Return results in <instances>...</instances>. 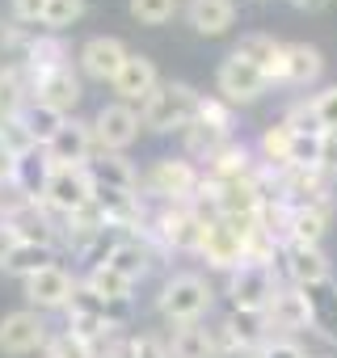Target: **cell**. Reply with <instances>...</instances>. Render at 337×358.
Masks as SVG:
<instances>
[{
	"mask_svg": "<svg viewBox=\"0 0 337 358\" xmlns=\"http://www.w3.org/2000/svg\"><path fill=\"white\" fill-rule=\"evenodd\" d=\"M312 110H316V118H320L324 135H337V85L320 89V93L312 97Z\"/></svg>",
	"mask_w": 337,
	"mask_h": 358,
	"instance_id": "60d3db41",
	"label": "cell"
},
{
	"mask_svg": "<svg viewBox=\"0 0 337 358\" xmlns=\"http://www.w3.org/2000/svg\"><path fill=\"white\" fill-rule=\"evenodd\" d=\"M97 266H110V270H118L122 278H131V282H139L148 270H152V249L143 245V241H114V249L106 253V262H97Z\"/></svg>",
	"mask_w": 337,
	"mask_h": 358,
	"instance_id": "7402d4cb",
	"label": "cell"
},
{
	"mask_svg": "<svg viewBox=\"0 0 337 358\" xmlns=\"http://www.w3.org/2000/svg\"><path fill=\"white\" fill-rule=\"evenodd\" d=\"M168 358H220V341L211 329L199 324H178L173 341H168Z\"/></svg>",
	"mask_w": 337,
	"mask_h": 358,
	"instance_id": "603a6c76",
	"label": "cell"
},
{
	"mask_svg": "<svg viewBox=\"0 0 337 358\" xmlns=\"http://www.w3.org/2000/svg\"><path fill=\"white\" fill-rule=\"evenodd\" d=\"M26 106H30V101H26V80H22V72L5 68V72H0V122L22 118Z\"/></svg>",
	"mask_w": 337,
	"mask_h": 358,
	"instance_id": "4dcf8cb0",
	"label": "cell"
},
{
	"mask_svg": "<svg viewBox=\"0 0 337 358\" xmlns=\"http://www.w3.org/2000/svg\"><path fill=\"white\" fill-rule=\"evenodd\" d=\"M291 5H295V9H303V13H320L329 0H291Z\"/></svg>",
	"mask_w": 337,
	"mask_h": 358,
	"instance_id": "7dc6e473",
	"label": "cell"
},
{
	"mask_svg": "<svg viewBox=\"0 0 337 358\" xmlns=\"http://www.w3.org/2000/svg\"><path fill=\"white\" fill-rule=\"evenodd\" d=\"M291 143H295V131H291L287 122H270V127L261 131V139H257L261 164L274 169V173H287V164H291Z\"/></svg>",
	"mask_w": 337,
	"mask_h": 358,
	"instance_id": "484cf974",
	"label": "cell"
},
{
	"mask_svg": "<svg viewBox=\"0 0 337 358\" xmlns=\"http://www.w3.org/2000/svg\"><path fill=\"white\" fill-rule=\"evenodd\" d=\"M76 287L80 282L72 278V270H64L55 262V266H47V270H38V274L26 278V299L34 308H68L72 295H76Z\"/></svg>",
	"mask_w": 337,
	"mask_h": 358,
	"instance_id": "9a60e30c",
	"label": "cell"
},
{
	"mask_svg": "<svg viewBox=\"0 0 337 358\" xmlns=\"http://www.w3.org/2000/svg\"><path fill=\"white\" fill-rule=\"evenodd\" d=\"M139 110L127 106V101H114V106H101L97 118H93V139H97V152H122L139 139Z\"/></svg>",
	"mask_w": 337,
	"mask_h": 358,
	"instance_id": "52a82bcc",
	"label": "cell"
},
{
	"mask_svg": "<svg viewBox=\"0 0 337 358\" xmlns=\"http://www.w3.org/2000/svg\"><path fill=\"white\" fill-rule=\"evenodd\" d=\"M93 148H97V139H93V122L68 118L43 152H47V160L59 169V164H89V160H93Z\"/></svg>",
	"mask_w": 337,
	"mask_h": 358,
	"instance_id": "4fadbf2b",
	"label": "cell"
},
{
	"mask_svg": "<svg viewBox=\"0 0 337 358\" xmlns=\"http://www.w3.org/2000/svg\"><path fill=\"white\" fill-rule=\"evenodd\" d=\"M324 72V55L320 47L312 43H287V64H282V85H295V89H308L316 85Z\"/></svg>",
	"mask_w": 337,
	"mask_h": 358,
	"instance_id": "44dd1931",
	"label": "cell"
},
{
	"mask_svg": "<svg viewBox=\"0 0 337 358\" xmlns=\"http://www.w3.org/2000/svg\"><path fill=\"white\" fill-rule=\"evenodd\" d=\"M199 110H203V93H194L182 80H168L156 85V93L139 106V118L148 131H186L190 122H199Z\"/></svg>",
	"mask_w": 337,
	"mask_h": 358,
	"instance_id": "6da1fadb",
	"label": "cell"
},
{
	"mask_svg": "<svg viewBox=\"0 0 337 358\" xmlns=\"http://www.w3.org/2000/svg\"><path fill=\"white\" fill-rule=\"evenodd\" d=\"M278 295V278L270 266H241L228 274V299L241 312H266Z\"/></svg>",
	"mask_w": 337,
	"mask_h": 358,
	"instance_id": "5b68a950",
	"label": "cell"
},
{
	"mask_svg": "<svg viewBox=\"0 0 337 358\" xmlns=\"http://www.w3.org/2000/svg\"><path fill=\"white\" fill-rule=\"evenodd\" d=\"M186 22H190L203 38H220V34L232 30L236 5H232V0H190V5H186Z\"/></svg>",
	"mask_w": 337,
	"mask_h": 358,
	"instance_id": "ffe728a7",
	"label": "cell"
},
{
	"mask_svg": "<svg viewBox=\"0 0 337 358\" xmlns=\"http://www.w3.org/2000/svg\"><path fill=\"white\" fill-rule=\"evenodd\" d=\"M127 55H131V51H127L118 38L97 34V38H89V43L80 47V68H85V76H93V80H110V85H114V76L122 72Z\"/></svg>",
	"mask_w": 337,
	"mask_h": 358,
	"instance_id": "2e32d148",
	"label": "cell"
},
{
	"mask_svg": "<svg viewBox=\"0 0 337 358\" xmlns=\"http://www.w3.org/2000/svg\"><path fill=\"white\" fill-rule=\"evenodd\" d=\"M156 236L173 253H199L203 236H207V220L194 207H164L156 215Z\"/></svg>",
	"mask_w": 337,
	"mask_h": 358,
	"instance_id": "ba28073f",
	"label": "cell"
},
{
	"mask_svg": "<svg viewBox=\"0 0 337 358\" xmlns=\"http://www.w3.org/2000/svg\"><path fill=\"white\" fill-rule=\"evenodd\" d=\"M211 303H215V291H211V282L203 274H173L160 287V295H156L160 316L173 329L178 324H199L211 312Z\"/></svg>",
	"mask_w": 337,
	"mask_h": 358,
	"instance_id": "7a4b0ae2",
	"label": "cell"
},
{
	"mask_svg": "<svg viewBox=\"0 0 337 358\" xmlns=\"http://www.w3.org/2000/svg\"><path fill=\"white\" fill-rule=\"evenodd\" d=\"M51 0H13V17L17 22H43Z\"/></svg>",
	"mask_w": 337,
	"mask_h": 358,
	"instance_id": "ee69618b",
	"label": "cell"
},
{
	"mask_svg": "<svg viewBox=\"0 0 337 358\" xmlns=\"http://www.w3.org/2000/svg\"><path fill=\"white\" fill-rule=\"evenodd\" d=\"M0 139L9 143V152L13 156H26V152H34V148H43L34 135H30V127L22 122V118H9V122H0Z\"/></svg>",
	"mask_w": 337,
	"mask_h": 358,
	"instance_id": "f35d334b",
	"label": "cell"
},
{
	"mask_svg": "<svg viewBox=\"0 0 337 358\" xmlns=\"http://www.w3.org/2000/svg\"><path fill=\"white\" fill-rule=\"evenodd\" d=\"M47 358H97V345H89L85 337H76V333H55L51 341H47Z\"/></svg>",
	"mask_w": 337,
	"mask_h": 358,
	"instance_id": "e575fe53",
	"label": "cell"
},
{
	"mask_svg": "<svg viewBox=\"0 0 337 358\" xmlns=\"http://www.w3.org/2000/svg\"><path fill=\"white\" fill-rule=\"evenodd\" d=\"M266 324H270V337H291V333H303L312 329V299L303 287H278L274 303L266 308Z\"/></svg>",
	"mask_w": 337,
	"mask_h": 358,
	"instance_id": "30bf717a",
	"label": "cell"
},
{
	"mask_svg": "<svg viewBox=\"0 0 337 358\" xmlns=\"http://www.w3.org/2000/svg\"><path fill=\"white\" fill-rule=\"evenodd\" d=\"M22 122H26V127H30V135L47 148V143L55 139V131H59L68 118H64V114H55V110H47V106H38V101H30V106L22 110Z\"/></svg>",
	"mask_w": 337,
	"mask_h": 358,
	"instance_id": "1f68e13d",
	"label": "cell"
},
{
	"mask_svg": "<svg viewBox=\"0 0 337 358\" xmlns=\"http://www.w3.org/2000/svg\"><path fill=\"white\" fill-rule=\"evenodd\" d=\"M324 164V135H299L295 131V143H291V164L287 169H320Z\"/></svg>",
	"mask_w": 337,
	"mask_h": 358,
	"instance_id": "836d02e7",
	"label": "cell"
},
{
	"mask_svg": "<svg viewBox=\"0 0 337 358\" xmlns=\"http://www.w3.org/2000/svg\"><path fill=\"white\" fill-rule=\"evenodd\" d=\"M80 13H85V0H51V5H47V17H43V26L59 34V30L76 26V22H80Z\"/></svg>",
	"mask_w": 337,
	"mask_h": 358,
	"instance_id": "d590c367",
	"label": "cell"
},
{
	"mask_svg": "<svg viewBox=\"0 0 337 358\" xmlns=\"http://www.w3.org/2000/svg\"><path fill=\"white\" fill-rule=\"evenodd\" d=\"M80 97H85V93H80V76H76L72 68H51V72H34V76H30V101L47 106V110H55V114H64V118L76 110Z\"/></svg>",
	"mask_w": 337,
	"mask_h": 358,
	"instance_id": "9c48e42d",
	"label": "cell"
},
{
	"mask_svg": "<svg viewBox=\"0 0 337 358\" xmlns=\"http://www.w3.org/2000/svg\"><path fill=\"white\" fill-rule=\"evenodd\" d=\"M253 358H312V354H308L295 337H270Z\"/></svg>",
	"mask_w": 337,
	"mask_h": 358,
	"instance_id": "b9f144b4",
	"label": "cell"
},
{
	"mask_svg": "<svg viewBox=\"0 0 337 358\" xmlns=\"http://www.w3.org/2000/svg\"><path fill=\"white\" fill-rule=\"evenodd\" d=\"M93 203L101 207V215H106L110 228H135V224L143 220V203H139V194H131V190H97Z\"/></svg>",
	"mask_w": 337,
	"mask_h": 358,
	"instance_id": "cb8c5ba5",
	"label": "cell"
},
{
	"mask_svg": "<svg viewBox=\"0 0 337 358\" xmlns=\"http://www.w3.org/2000/svg\"><path fill=\"white\" fill-rule=\"evenodd\" d=\"M47 266H55V245H17L13 249V257L5 262V270L9 274H17V278H30V274H38V270H47Z\"/></svg>",
	"mask_w": 337,
	"mask_h": 358,
	"instance_id": "f546056e",
	"label": "cell"
},
{
	"mask_svg": "<svg viewBox=\"0 0 337 358\" xmlns=\"http://www.w3.org/2000/svg\"><path fill=\"white\" fill-rule=\"evenodd\" d=\"M291 131H299V135H324V127H320V118H316V110H312V101H295L291 110H287V118H282Z\"/></svg>",
	"mask_w": 337,
	"mask_h": 358,
	"instance_id": "ab89813d",
	"label": "cell"
},
{
	"mask_svg": "<svg viewBox=\"0 0 337 358\" xmlns=\"http://www.w3.org/2000/svg\"><path fill=\"white\" fill-rule=\"evenodd\" d=\"M215 85H220V97L228 101V106H241V101H257L274 80L261 72V68H253L249 59H241L236 51L220 64V72H215Z\"/></svg>",
	"mask_w": 337,
	"mask_h": 358,
	"instance_id": "8992f818",
	"label": "cell"
},
{
	"mask_svg": "<svg viewBox=\"0 0 337 358\" xmlns=\"http://www.w3.org/2000/svg\"><path fill=\"white\" fill-rule=\"evenodd\" d=\"M135 358H168V345L160 337L143 333V337H135Z\"/></svg>",
	"mask_w": 337,
	"mask_h": 358,
	"instance_id": "f6af8a7d",
	"label": "cell"
},
{
	"mask_svg": "<svg viewBox=\"0 0 337 358\" xmlns=\"http://www.w3.org/2000/svg\"><path fill=\"white\" fill-rule=\"evenodd\" d=\"M199 257L211 266V270H241L245 266V236L236 232V228H228L224 220H215V224H207V236H203V249H199Z\"/></svg>",
	"mask_w": 337,
	"mask_h": 358,
	"instance_id": "5bb4252c",
	"label": "cell"
},
{
	"mask_svg": "<svg viewBox=\"0 0 337 358\" xmlns=\"http://www.w3.org/2000/svg\"><path fill=\"white\" fill-rule=\"evenodd\" d=\"M232 143V131H224V127H211V122H190L186 127V156L190 160H215L224 148Z\"/></svg>",
	"mask_w": 337,
	"mask_h": 358,
	"instance_id": "d4e9b609",
	"label": "cell"
},
{
	"mask_svg": "<svg viewBox=\"0 0 337 358\" xmlns=\"http://www.w3.org/2000/svg\"><path fill=\"white\" fill-rule=\"evenodd\" d=\"M68 312H76V316H101V320H106V316H110V299H101L89 282H80L76 295H72V303H68ZM106 324H110V320H106Z\"/></svg>",
	"mask_w": 337,
	"mask_h": 358,
	"instance_id": "74e56055",
	"label": "cell"
},
{
	"mask_svg": "<svg viewBox=\"0 0 337 358\" xmlns=\"http://www.w3.org/2000/svg\"><path fill=\"white\" fill-rule=\"evenodd\" d=\"M51 337H47V324L38 312L22 308V312H9L0 320V354H34L43 350Z\"/></svg>",
	"mask_w": 337,
	"mask_h": 358,
	"instance_id": "7c38bea8",
	"label": "cell"
},
{
	"mask_svg": "<svg viewBox=\"0 0 337 358\" xmlns=\"http://www.w3.org/2000/svg\"><path fill=\"white\" fill-rule=\"evenodd\" d=\"M17 245H22V241H17V232H13L5 220H0V270H5V262L13 257V249H17Z\"/></svg>",
	"mask_w": 337,
	"mask_h": 358,
	"instance_id": "bcb514c9",
	"label": "cell"
},
{
	"mask_svg": "<svg viewBox=\"0 0 337 358\" xmlns=\"http://www.w3.org/2000/svg\"><path fill=\"white\" fill-rule=\"evenodd\" d=\"M85 282H89L101 299H131V291H135V282L122 278V274L110 270V266H93V270L85 274Z\"/></svg>",
	"mask_w": 337,
	"mask_h": 358,
	"instance_id": "d6a6232c",
	"label": "cell"
},
{
	"mask_svg": "<svg viewBox=\"0 0 337 358\" xmlns=\"http://www.w3.org/2000/svg\"><path fill=\"white\" fill-rule=\"evenodd\" d=\"M312 299V333H320L329 345H337V282L308 287Z\"/></svg>",
	"mask_w": 337,
	"mask_h": 358,
	"instance_id": "4316f807",
	"label": "cell"
},
{
	"mask_svg": "<svg viewBox=\"0 0 337 358\" xmlns=\"http://www.w3.org/2000/svg\"><path fill=\"white\" fill-rule=\"evenodd\" d=\"M85 169H89L97 190H131V194L139 190V173L131 169V160L122 152H97Z\"/></svg>",
	"mask_w": 337,
	"mask_h": 358,
	"instance_id": "ac0fdd59",
	"label": "cell"
},
{
	"mask_svg": "<svg viewBox=\"0 0 337 358\" xmlns=\"http://www.w3.org/2000/svg\"><path fill=\"white\" fill-rule=\"evenodd\" d=\"M51 160H47V152L43 148H34V152H26V156H17V173H13V182L30 194V199H38L43 203V190H47V182H51Z\"/></svg>",
	"mask_w": 337,
	"mask_h": 358,
	"instance_id": "83f0119b",
	"label": "cell"
},
{
	"mask_svg": "<svg viewBox=\"0 0 337 358\" xmlns=\"http://www.w3.org/2000/svg\"><path fill=\"white\" fill-rule=\"evenodd\" d=\"M156 85H160V76H156V64L148 59V55H127V64H122V72L114 76V93L131 106V101H148L152 93H156Z\"/></svg>",
	"mask_w": 337,
	"mask_h": 358,
	"instance_id": "e0dca14e",
	"label": "cell"
},
{
	"mask_svg": "<svg viewBox=\"0 0 337 358\" xmlns=\"http://www.w3.org/2000/svg\"><path fill=\"white\" fill-rule=\"evenodd\" d=\"M143 190L164 207H190L194 194L203 190V173L190 156H160L143 177Z\"/></svg>",
	"mask_w": 337,
	"mask_h": 358,
	"instance_id": "3957f363",
	"label": "cell"
},
{
	"mask_svg": "<svg viewBox=\"0 0 337 358\" xmlns=\"http://www.w3.org/2000/svg\"><path fill=\"white\" fill-rule=\"evenodd\" d=\"M93 194H97V186H93L85 164H59V169H51V182L43 190V207L55 215H76L80 207L93 203Z\"/></svg>",
	"mask_w": 337,
	"mask_h": 358,
	"instance_id": "277c9868",
	"label": "cell"
},
{
	"mask_svg": "<svg viewBox=\"0 0 337 358\" xmlns=\"http://www.w3.org/2000/svg\"><path fill=\"white\" fill-rule=\"evenodd\" d=\"M282 270L291 278V287H324L333 282V262L324 257L320 245H282Z\"/></svg>",
	"mask_w": 337,
	"mask_h": 358,
	"instance_id": "8fae6325",
	"label": "cell"
},
{
	"mask_svg": "<svg viewBox=\"0 0 337 358\" xmlns=\"http://www.w3.org/2000/svg\"><path fill=\"white\" fill-rule=\"evenodd\" d=\"M199 122H211V127H224V131H232V106H228L224 97H203Z\"/></svg>",
	"mask_w": 337,
	"mask_h": 358,
	"instance_id": "7bdbcfd3",
	"label": "cell"
},
{
	"mask_svg": "<svg viewBox=\"0 0 337 358\" xmlns=\"http://www.w3.org/2000/svg\"><path fill=\"white\" fill-rule=\"evenodd\" d=\"M131 13L143 26H164L168 17L178 13V0H131Z\"/></svg>",
	"mask_w": 337,
	"mask_h": 358,
	"instance_id": "8d00e7d4",
	"label": "cell"
},
{
	"mask_svg": "<svg viewBox=\"0 0 337 358\" xmlns=\"http://www.w3.org/2000/svg\"><path fill=\"white\" fill-rule=\"evenodd\" d=\"M329 232V211H291L287 215V245H320Z\"/></svg>",
	"mask_w": 337,
	"mask_h": 358,
	"instance_id": "f1b7e54d",
	"label": "cell"
},
{
	"mask_svg": "<svg viewBox=\"0 0 337 358\" xmlns=\"http://www.w3.org/2000/svg\"><path fill=\"white\" fill-rule=\"evenodd\" d=\"M236 55L249 59L253 68H261L270 80H282V64H287V43L270 38V34H245L236 43Z\"/></svg>",
	"mask_w": 337,
	"mask_h": 358,
	"instance_id": "d6986e66",
	"label": "cell"
}]
</instances>
